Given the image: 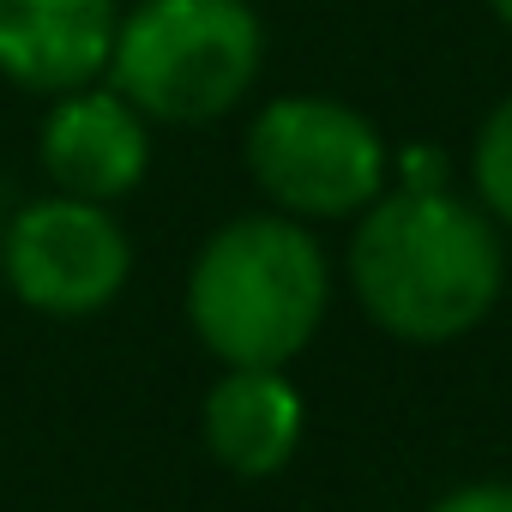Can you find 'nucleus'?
<instances>
[{"label":"nucleus","instance_id":"f257e3e1","mask_svg":"<svg viewBox=\"0 0 512 512\" xmlns=\"http://www.w3.org/2000/svg\"><path fill=\"white\" fill-rule=\"evenodd\" d=\"M506 284L494 217L440 187H392L356 211L350 290L362 314L404 344H452L488 320Z\"/></svg>","mask_w":512,"mask_h":512},{"label":"nucleus","instance_id":"f03ea898","mask_svg":"<svg viewBox=\"0 0 512 512\" xmlns=\"http://www.w3.org/2000/svg\"><path fill=\"white\" fill-rule=\"evenodd\" d=\"M332 302L326 247L302 217L253 211L229 217L187 272V326L223 368L296 362Z\"/></svg>","mask_w":512,"mask_h":512},{"label":"nucleus","instance_id":"7ed1b4c3","mask_svg":"<svg viewBox=\"0 0 512 512\" xmlns=\"http://www.w3.org/2000/svg\"><path fill=\"white\" fill-rule=\"evenodd\" d=\"M266 25L247 0H139L115 25L109 85L157 127H211L247 103Z\"/></svg>","mask_w":512,"mask_h":512},{"label":"nucleus","instance_id":"20e7f679","mask_svg":"<svg viewBox=\"0 0 512 512\" xmlns=\"http://www.w3.org/2000/svg\"><path fill=\"white\" fill-rule=\"evenodd\" d=\"M247 175L272 199V211L302 217V223H332L368 211L386 181H392V151L386 133L338 103V97H272L247 121Z\"/></svg>","mask_w":512,"mask_h":512},{"label":"nucleus","instance_id":"39448f33","mask_svg":"<svg viewBox=\"0 0 512 512\" xmlns=\"http://www.w3.org/2000/svg\"><path fill=\"white\" fill-rule=\"evenodd\" d=\"M133 272L127 229L97 199L49 193L31 199L0 235V278L13 296L55 320H85L121 296Z\"/></svg>","mask_w":512,"mask_h":512},{"label":"nucleus","instance_id":"423d86ee","mask_svg":"<svg viewBox=\"0 0 512 512\" xmlns=\"http://www.w3.org/2000/svg\"><path fill=\"white\" fill-rule=\"evenodd\" d=\"M37 163L55 181V193L115 205L133 193L151 169V121L103 79L49 97V115L37 127Z\"/></svg>","mask_w":512,"mask_h":512},{"label":"nucleus","instance_id":"0eeeda50","mask_svg":"<svg viewBox=\"0 0 512 512\" xmlns=\"http://www.w3.org/2000/svg\"><path fill=\"white\" fill-rule=\"evenodd\" d=\"M121 0H0V79L61 97L103 79Z\"/></svg>","mask_w":512,"mask_h":512},{"label":"nucleus","instance_id":"6e6552de","mask_svg":"<svg viewBox=\"0 0 512 512\" xmlns=\"http://www.w3.org/2000/svg\"><path fill=\"white\" fill-rule=\"evenodd\" d=\"M205 446L235 476H272L290 464L302 440V392L284 380V368H229L205 392Z\"/></svg>","mask_w":512,"mask_h":512},{"label":"nucleus","instance_id":"1a4fd4ad","mask_svg":"<svg viewBox=\"0 0 512 512\" xmlns=\"http://www.w3.org/2000/svg\"><path fill=\"white\" fill-rule=\"evenodd\" d=\"M470 187H476V205L512 229V97H500L488 109V121L476 127V145H470Z\"/></svg>","mask_w":512,"mask_h":512},{"label":"nucleus","instance_id":"9d476101","mask_svg":"<svg viewBox=\"0 0 512 512\" xmlns=\"http://www.w3.org/2000/svg\"><path fill=\"white\" fill-rule=\"evenodd\" d=\"M434 512H512V482H464Z\"/></svg>","mask_w":512,"mask_h":512},{"label":"nucleus","instance_id":"9b49d317","mask_svg":"<svg viewBox=\"0 0 512 512\" xmlns=\"http://www.w3.org/2000/svg\"><path fill=\"white\" fill-rule=\"evenodd\" d=\"M398 163H404V169H398L404 187H440V181H446V157H440L434 145H410Z\"/></svg>","mask_w":512,"mask_h":512},{"label":"nucleus","instance_id":"f8f14e48","mask_svg":"<svg viewBox=\"0 0 512 512\" xmlns=\"http://www.w3.org/2000/svg\"><path fill=\"white\" fill-rule=\"evenodd\" d=\"M488 13H494V19H500L506 31H512V0H488Z\"/></svg>","mask_w":512,"mask_h":512}]
</instances>
